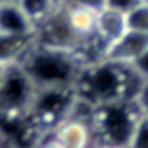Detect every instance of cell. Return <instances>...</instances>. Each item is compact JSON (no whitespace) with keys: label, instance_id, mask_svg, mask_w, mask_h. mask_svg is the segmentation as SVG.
Listing matches in <instances>:
<instances>
[{"label":"cell","instance_id":"1","mask_svg":"<svg viewBox=\"0 0 148 148\" xmlns=\"http://www.w3.org/2000/svg\"><path fill=\"white\" fill-rule=\"evenodd\" d=\"M146 81L130 64H119L110 59L84 66L75 86L77 97L93 106L115 101H134Z\"/></svg>","mask_w":148,"mask_h":148},{"label":"cell","instance_id":"2","mask_svg":"<svg viewBox=\"0 0 148 148\" xmlns=\"http://www.w3.org/2000/svg\"><path fill=\"white\" fill-rule=\"evenodd\" d=\"M22 70L37 90L70 88L75 90L84 70V62L73 51L59 49L46 44H35L20 62Z\"/></svg>","mask_w":148,"mask_h":148},{"label":"cell","instance_id":"3","mask_svg":"<svg viewBox=\"0 0 148 148\" xmlns=\"http://www.w3.org/2000/svg\"><path fill=\"white\" fill-rule=\"evenodd\" d=\"M141 112L135 101H115L95 106L93 130L99 145L128 148Z\"/></svg>","mask_w":148,"mask_h":148},{"label":"cell","instance_id":"4","mask_svg":"<svg viewBox=\"0 0 148 148\" xmlns=\"http://www.w3.org/2000/svg\"><path fill=\"white\" fill-rule=\"evenodd\" d=\"M75 90L70 88H44L37 90L33 97L27 121L35 128L51 134L59 123L70 115V110L75 102Z\"/></svg>","mask_w":148,"mask_h":148},{"label":"cell","instance_id":"5","mask_svg":"<svg viewBox=\"0 0 148 148\" xmlns=\"http://www.w3.org/2000/svg\"><path fill=\"white\" fill-rule=\"evenodd\" d=\"M37 88L20 64H11L0 86V119L13 123L27 119Z\"/></svg>","mask_w":148,"mask_h":148},{"label":"cell","instance_id":"6","mask_svg":"<svg viewBox=\"0 0 148 148\" xmlns=\"http://www.w3.org/2000/svg\"><path fill=\"white\" fill-rule=\"evenodd\" d=\"M0 33L16 37H35V24L16 0L0 2Z\"/></svg>","mask_w":148,"mask_h":148},{"label":"cell","instance_id":"7","mask_svg":"<svg viewBox=\"0 0 148 148\" xmlns=\"http://www.w3.org/2000/svg\"><path fill=\"white\" fill-rule=\"evenodd\" d=\"M148 46V35L137 31H126L121 38H117L106 51L104 59H110L119 64H132Z\"/></svg>","mask_w":148,"mask_h":148},{"label":"cell","instance_id":"8","mask_svg":"<svg viewBox=\"0 0 148 148\" xmlns=\"http://www.w3.org/2000/svg\"><path fill=\"white\" fill-rule=\"evenodd\" d=\"M126 31H128V26H126V15L124 13L115 11L112 8H106V5L102 9H99L97 40L104 46L106 51L117 38H121Z\"/></svg>","mask_w":148,"mask_h":148},{"label":"cell","instance_id":"9","mask_svg":"<svg viewBox=\"0 0 148 148\" xmlns=\"http://www.w3.org/2000/svg\"><path fill=\"white\" fill-rule=\"evenodd\" d=\"M35 44V37H16L0 33V64H20Z\"/></svg>","mask_w":148,"mask_h":148},{"label":"cell","instance_id":"10","mask_svg":"<svg viewBox=\"0 0 148 148\" xmlns=\"http://www.w3.org/2000/svg\"><path fill=\"white\" fill-rule=\"evenodd\" d=\"M16 2L35 26L40 24L55 8L53 0H16Z\"/></svg>","mask_w":148,"mask_h":148},{"label":"cell","instance_id":"11","mask_svg":"<svg viewBox=\"0 0 148 148\" xmlns=\"http://www.w3.org/2000/svg\"><path fill=\"white\" fill-rule=\"evenodd\" d=\"M126 26L130 31L148 35V2H141L126 13Z\"/></svg>","mask_w":148,"mask_h":148},{"label":"cell","instance_id":"12","mask_svg":"<svg viewBox=\"0 0 148 148\" xmlns=\"http://www.w3.org/2000/svg\"><path fill=\"white\" fill-rule=\"evenodd\" d=\"M128 148H148V117L141 115V119L135 124Z\"/></svg>","mask_w":148,"mask_h":148},{"label":"cell","instance_id":"13","mask_svg":"<svg viewBox=\"0 0 148 148\" xmlns=\"http://www.w3.org/2000/svg\"><path fill=\"white\" fill-rule=\"evenodd\" d=\"M55 5H64V8H92V9H102L104 0H53Z\"/></svg>","mask_w":148,"mask_h":148},{"label":"cell","instance_id":"14","mask_svg":"<svg viewBox=\"0 0 148 148\" xmlns=\"http://www.w3.org/2000/svg\"><path fill=\"white\" fill-rule=\"evenodd\" d=\"M141 2H143V0H104V5L126 15L128 11H132L135 5H139Z\"/></svg>","mask_w":148,"mask_h":148},{"label":"cell","instance_id":"15","mask_svg":"<svg viewBox=\"0 0 148 148\" xmlns=\"http://www.w3.org/2000/svg\"><path fill=\"white\" fill-rule=\"evenodd\" d=\"M130 66L134 68V71L137 73V75H141L145 81H148V46H146V49H145L143 53H141Z\"/></svg>","mask_w":148,"mask_h":148},{"label":"cell","instance_id":"16","mask_svg":"<svg viewBox=\"0 0 148 148\" xmlns=\"http://www.w3.org/2000/svg\"><path fill=\"white\" fill-rule=\"evenodd\" d=\"M135 104H137L139 108V112H141V115L143 117H148V81L141 86L139 90V93L135 95Z\"/></svg>","mask_w":148,"mask_h":148},{"label":"cell","instance_id":"17","mask_svg":"<svg viewBox=\"0 0 148 148\" xmlns=\"http://www.w3.org/2000/svg\"><path fill=\"white\" fill-rule=\"evenodd\" d=\"M37 148H60V146H59V145H57V143H55V141H53V139H51V137H48L46 141H42V143H40V145H38Z\"/></svg>","mask_w":148,"mask_h":148},{"label":"cell","instance_id":"18","mask_svg":"<svg viewBox=\"0 0 148 148\" xmlns=\"http://www.w3.org/2000/svg\"><path fill=\"white\" fill-rule=\"evenodd\" d=\"M8 68H9V66H5V64H0V86H2V82H4V79H5Z\"/></svg>","mask_w":148,"mask_h":148},{"label":"cell","instance_id":"19","mask_svg":"<svg viewBox=\"0 0 148 148\" xmlns=\"http://www.w3.org/2000/svg\"><path fill=\"white\" fill-rule=\"evenodd\" d=\"M93 148H113V146H108V145H95Z\"/></svg>","mask_w":148,"mask_h":148},{"label":"cell","instance_id":"20","mask_svg":"<svg viewBox=\"0 0 148 148\" xmlns=\"http://www.w3.org/2000/svg\"><path fill=\"white\" fill-rule=\"evenodd\" d=\"M0 148H4V141H2V135H0Z\"/></svg>","mask_w":148,"mask_h":148},{"label":"cell","instance_id":"21","mask_svg":"<svg viewBox=\"0 0 148 148\" xmlns=\"http://www.w3.org/2000/svg\"><path fill=\"white\" fill-rule=\"evenodd\" d=\"M0 2H8V0H0Z\"/></svg>","mask_w":148,"mask_h":148},{"label":"cell","instance_id":"22","mask_svg":"<svg viewBox=\"0 0 148 148\" xmlns=\"http://www.w3.org/2000/svg\"><path fill=\"white\" fill-rule=\"evenodd\" d=\"M143 2H148V0H143Z\"/></svg>","mask_w":148,"mask_h":148}]
</instances>
